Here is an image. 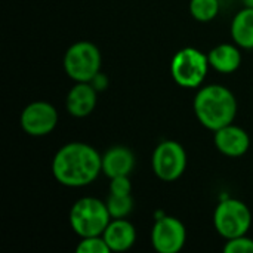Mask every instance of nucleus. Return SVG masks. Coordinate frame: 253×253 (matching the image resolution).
<instances>
[{
    "instance_id": "f257e3e1",
    "label": "nucleus",
    "mask_w": 253,
    "mask_h": 253,
    "mask_svg": "<svg viewBox=\"0 0 253 253\" xmlns=\"http://www.w3.org/2000/svg\"><path fill=\"white\" fill-rule=\"evenodd\" d=\"M102 173V156L86 142H68L52 159L55 181L68 188L90 185Z\"/></svg>"
},
{
    "instance_id": "f03ea898",
    "label": "nucleus",
    "mask_w": 253,
    "mask_h": 253,
    "mask_svg": "<svg viewBox=\"0 0 253 253\" xmlns=\"http://www.w3.org/2000/svg\"><path fill=\"white\" fill-rule=\"evenodd\" d=\"M193 108L200 125L215 132L234 123L239 104L234 93L227 86L206 84L197 90Z\"/></svg>"
},
{
    "instance_id": "7ed1b4c3",
    "label": "nucleus",
    "mask_w": 253,
    "mask_h": 253,
    "mask_svg": "<svg viewBox=\"0 0 253 253\" xmlns=\"http://www.w3.org/2000/svg\"><path fill=\"white\" fill-rule=\"evenodd\" d=\"M68 219L71 230L83 239L102 236L113 218L104 200L96 197H82L71 206Z\"/></svg>"
},
{
    "instance_id": "20e7f679",
    "label": "nucleus",
    "mask_w": 253,
    "mask_h": 253,
    "mask_svg": "<svg viewBox=\"0 0 253 253\" xmlns=\"http://www.w3.org/2000/svg\"><path fill=\"white\" fill-rule=\"evenodd\" d=\"M102 56L98 46L89 40L73 43L64 55L65 74L74 82H93L99 74Z\"/></svg>"
},
{
    "instance_id": "39448f33",
    "label": "nucleus",
    "mask_w": 253,
    "mask_h": 253,
    "mask_svg": "<svg viewBox=\"0 0 253 253\" xmlns=\"http://www.w3.org/2000/svg\"><path fill=\"white\" fill-rule=\"evenodd\" d=\"M209 68L208 53L191 46L178 50L170 61V76L173 82L185 89L200 87Z\"/></svg>"
},
{
    "instance_id": "423d86ee",
    "label": "nucleus",
    "mask_w": 253,
    "mask_h": 253,
    "mask_svg": "<svg viewBox=\"0 0 253 253\" xmlns=\"http://www.w3.org/2000/svg\"><path fill=\"white\" fill-rule=\"evenodd\" d=\"M213 227L225 240L246 236L252 227V212L245 202L225 199L215 208Z\"/></svg>"
},
{
    "instance_id": "0eeeda50",
    "label": "nucleus",
    "mask_w": 253,
    "mask_h": 253,
    "mask_svg": "<svg viewBox=\"0 0 253 253\" xmlns=\"http://www.w3.org/2000/svg\"><path fill=\"white\" fill-rule=\"evenodd\" d=\"M187 151L173 139H166L157 144L151 156V168L154 175L165 182L179 179L187 169Z\"/></svg>"
},
{
    "instance_id": "6e6552de",
    "label": "nucleus",
    "mask_w": 253,
    "mask_h": 253,
    "mask_svg": "<svg viewBox=\"0 0 253 253\" xmlns=\"http://www.w3.org/2000/svg\"><path fill=\"white\" fill-rule=\"evenodd\" d=\"M58 110L47 101L30 102L19 116V125L22 130L30 136H46L52 133L58 125Z\"/></svg>"
},
{
    "instance_id": "1a4fd4ad",
    "label": "nucleus",
    "mask_w": 253,
    "mask_h": 253,
    "mask_svg": "<svg viewBox=\"0 0 253 253\" xmlns=\"http://www.w3.org/2000/svg\"><path fill=\"white\" fill-rule=\"evenodd\" d=\"M187 242V230L181 219L165 215L151 228V245L159 253H178Z\"/></svg>"
},
{
    "instance_id": "9d476101",
    "label": "nucleus",
    "mask_w": 253,
    "mask_h": 253,
    "mask_svg": "<svg viewBox=\"0 0 253 253\" xmlns=\"http://www.w3.org/2000/svg\"><path fill=\"white\" fill-rule=\"evenodd\" d=\"M213 144L227 157H242L249 151L251 136L243 127L231 123L213 132Z\"/></svg>"
},
{
    "instance_id": "9b49d317",
    "label": "nucleus",
    "mask_w": 253,
    "mask_h": 253,
    "mask_svg": "<svg viewBox=\"0 0 253 253\" xmlns=\"http://www.w3.org/2000/svg\"><path fill=\"white\" fill-rule=\"evenodd\" d=\"M98 104V89L90 82H77L67 93L65 108L70 116L83 119L90 116Z\"/></svg>"
},
{
    "instance_id": "f8f14e48",
    "label": "nucleus",
    "mask_w": 253,
    "mask_h": 253,
    "mask_svg": "<svg viewBox=\"0 0 253 253\" xmlns=\"http://www.w3.org/2000/svg\"><path fill=\"white\" fill-rule=\"evenodd\" d=\"M135 154L125 145H113L102 154V173L111 179L116 176H130L135 169Z\"/></svg>"
},
{
    "instance_id": "ddd939ff",
    "label": "nucleus",
    "mask_w": 253,
    "mask_h": 253,
    "mask_svg": "<svg viewBox=\"0 0 253 253\" xmlns=\"http://www.w3.org/2000/svg\"><path fill=\"white\" fill-rule=\"evenodd\" d=\"M102 237L111 252H126L136 242V228L127 218H113Z\"/></svg>"
},
{
    "instance_id": "4468645a",
    "label": "nucleus",
    "mask_w": 253,
    "mask_h": 253,
    "mask_svg": "<svg viewBox=\"0 0 253 253\" xmlns=\"http://www.w3.org/2000/svg\"><path fill=\"white\" fill-rule=\"evenodd\" d=\"M242 47L233 43H221L209 50L208 59L211 68L221 74H231L242 65Z\"/></svg>"
},
{
    "instance_id": "2eb2a0df",
    "label": "nucleus",
    "mask_w": 253,
    "mask_h": 253,
    "mask_svg": "<svg viewBox=\"0 0 253 253\" xmlns=\"http://www.w3.org/2000/svg\"><path fill=\"white\" fill-rule=\"evenodd\" d=\"M233 42L242 49H253V7L245 6L240 9L230 25Z\"/></svg>"
},
{
    "instance_id": "dca6fc26",
    "label": "nucleus",
    "mask_w": 253,
    "mask_h": 253,
    "mask_svg": "<svg viewBox=\"0 0 253 253\" xmlns=\"http://www.w3.org/2000/svg\"><path fill=\"white\" fill-rule=\"evenodd\" d=\"M190 13L199 22H211L219 13V0H190Z\"/></svg>"
},
{
    "instance_id": "f3484780",
    "label": "nucleus",
    "mask_w": 253,
    "mask_h": 253,
    "mask_svg": "<svg viewBox=\"0 0 253 253\" xmlns=\"http://www.w3.org/2000/svg\"><path fill=\"white\" fill-rule=\"evenodd\" d=\"M107 208L111 218H127L133 211V199L132 194H116L110 193L107 200Z\"/></svg>"
},
{
    "instance_id": "a211bd4d",
    "label": "nucleus",
    "mask_w": 253,
    "mask_h": 253,
    "mask_svg": "<svg viewBox=\"0 0 253 253\" xmlns=\"http://www.w3.org/2000/svg\"><path fill=\"white\" fill-rule=\"evenodd\" d=\"M77 253H110V248L102 236H92L80 239L77 248Z\"/></svg>"
},
{
    "instance_id": "6ab92c4d",
    "label": "nucleus",
    "mask_w": 253,
    "mask_h": 253,
    "mask_svg": "<svg viewBox=\"0 0 253 253\" xmlns=\"http://www.w3.org/2000/svg\"><path fill=\"white\" fill-rule=\"evenodd\" d=\"M225 253H253V239L246 236L234 237L230 240H225L224 245Z\"/></svg>"
},
{
    "instance_id": "aec40b11",
    "label": "nucleus",
    "mask_w": 253,
    "mask_h": 253,
    "mask_svg": "<svg viewBox=\"0 0 253 253\" xmlns=\"http://www.w3.org/2000/svg\"><path fill=\"white\" fill-rule=\"evenodd\" d=\"M110 193L116 194H132L130 176H116L110 179Z\"/></svg>"
},
{
    "instance_id": "412c9836",
    "label": "nucleus",
    "mask_w": 253,
    "mask_h": 253,
    "mask_svg": "<svg viewBox=\"0 0 253 253\" xmlns=\"http://www.w3.org/2000/svg\"><path fill=\"white\" fill-rule=\"evenodd\" d=\"M245 6H249V7H253V0H242Z\"/></svg>"
}]
</instances>
